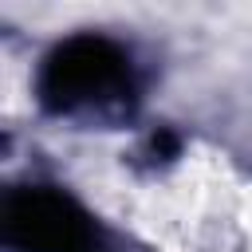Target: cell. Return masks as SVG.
Wrapping results in <instances>:
<instances>
[{"label":"cell","instance_id":"obj_2","mask_svg":"<svg viewBox=\"0 0 252 252\" xmlns=\"http://www.w3.org/2000/svg\"><path fill=\"white\" fill-rule=\"evenodd\" d=\"M4 236L20 252H102V236L94 220L55 189L8 193Z\"/></svg>","mask_w":252,"mask_h":252},{"label":"cell","instance_id":"obj_1","mask_svg":"<svg viewBox=\"0 0 252 252\" xmlns=\"http://www.w3.org/2000/svg\"><path fill=\"white\" fill-rule=\"evenodd\" d=\"M130 83V59L102 35H71L59 43L39 75V94L51 110H87L110 102Z\"/></svg>","mask_w":252,"mask_h":252}]
</instances>
